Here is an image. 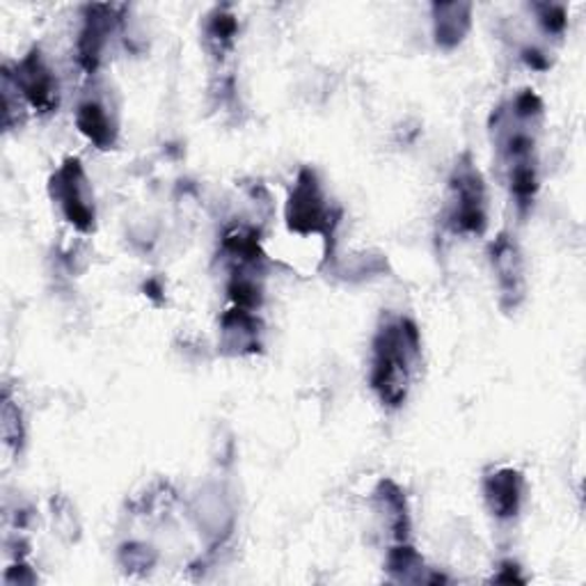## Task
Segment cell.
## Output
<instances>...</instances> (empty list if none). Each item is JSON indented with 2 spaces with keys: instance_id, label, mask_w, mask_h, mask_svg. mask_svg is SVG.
Masks as SVG:
<instances>
[{
  "instance_id": "3957f363",
  "label": "cell",
  "mask_w": 586,
  "mask_h": 586,
  "mask_svg": "<svg viewBox=\"0 0 586 586\" xmlns=\"http://www.w3.org/2000/svg\"><path fill=\"white\" fill-rule=\"evenodd\" d=\"M339 212H335L315 169H300L287 202V225L296 234H326L330 236L337 227Z\"/></svg>"
},
{
  "instance_id": "9c48e42d",
  "label": "cell",
  "mask_w": 586,
  "mask_h": 586,
  "mask_svg": "<svg viewBox=\"0 0 586 586\" xmlns=\"http://www.w3.org/2000/svg\"><path fill=\"white\" fill-rule=\"evenodd\" d=\"M220 343L229 356H250L261 349L259 321L250 309L234 307L220 321Z\"/></svg>"
},
{
  "instance_id": "ac0fdd59",
  "label": "cell",
  "mask_w": 586,
  "mask_h": 586,
  "mask_svg": "<svg viewBox=\"0 0 586 586\" xmlns=\"http://www.w3.org/2000/svg\"><path fill=\"white\" fill-rule=\"evenodd\" d=\"M150 549V547H147ZM147 549L141 547L135 549V545H128L122 549V555L126 557V566L128 568H147L152 562H147Z\"/></svg>"
},
{
  "instance_id": "d6986e66",
  "label": "cell",
  "mask_w": 586,
  "mask_h": 586,
  "mask_svg": "<svg viewBox=\"0 0 586 586\" xmlns=\"http://www.w3.org/2000/svg\"><path fill=\"white\" fill-rule=\"evenodd\" d=\"M523 60H525L532 69H538V72H543V69L549 66L547 58H545L538 49H525V51H523Z\"/></svg>"
},
{
  "instance_id": "9a60e30c",
  "label": "cell",
  "mask_w": 586,
  "mask_h": 586,
  "mask_svg": "<svg viewBox=\"0 0 586 586\" xmlns=\"http://www.w3.org/2000/svg\"><path fill=\"white\" fill-rule=\"evenodd\" d=\"M388 570L392 573V577H397L401 582H420L422 573H424V562L415 553V549L403 543V545L390 549Z\"/></svg>"
},
{
  "instance_id": "7c38bea8",
  "label": "cell",
  "mask_w": 586,
  "mask_h": 586,
  "mask_svg": "<svg viewBox=\"0 0 586 586\" xmlns=\"http://www.w3.org/2000/svg\"><path fill=\"white\" fill-rule=\"evenodd\" d=\"M376 500L378 504H381L383 513L388 515V525L392 530V536L399 543H405L410 534V515H408V502H405L403 491L394 484V481L385 479L376 489Z\"/></svg>"
},
{
  "instance_id": "8992f818",
  "label": "cell",
  "mask_w": 586,
  "mask_h": 586,
  "mask_svg": "<svg viewBox=\"0 0 586 586\" xmlns=\"http://www.w3.org/2000/svg\"><path fill=\"white\" fill-rule=\"evenodd\" d=\"M124 6H88L83 28L79 34V62L88 74H94L101 64V53L109 38L124 19Z\"/></svg>"
},
{
  "instance_id": "30bf717a",
  "label": "cell",
  "mask_w": 586,
  "mask_h": 586,
  "mask_svg": "<svg viewBox=\"0 0 586 586\" xmlns=\"http://www.w3.org/2000/svg\"><path fill=\"white\" fill-rule=\"evenodd\" d=\"M472 25L470 3H435L433 6V34L442 49L459 47Z\"/></svg>"
},
{
  "instance_id": "e0dca14e",
  "label": "cell",
  "mask_w": 586,
  "mask_h": 586,
  "mask_svg": "<svg viewBox=\"0 0 586 586\" xmlns=\"http://www.w3.org/2000/svg\"><path fill=\"white\" fill-rule=\"evenodd\" d=\"M534 10L538 12V21L543 25L545 32L549 34H562L566 30V10L562 6H534Z\"/></svg>"
},
{
  "instance_id": "ba28073f",
  "label": "cell",
  "mask_w": 586,
  "mask_h": 586,
  "mask_svg": "<svg viewBox=\"0 0 586 586\" xmlns=\"http://www.w3.org/2000/svg\"><path fill=\"white\" fill-rule=\"evenodd\" d=\"M484 495L495 518L511 521L521 511L523 495H525V479L518 470L502 467L486 476Z\"/></svg>"
},
{
  "instance_id": "5bb4252c",
  "label": "cell",
  "mask_w": 586,
  "mask_h": 586,
  "mask_svg": "<svg viewBox=\"0 0 586 586\" xmlns=\"http://www.w3.org/2000/svg\"><path fill=\"white\" fill-rule=\"evenodd\" d=\"M257 273H240V270H234L232 273V280L227 285V294L232 298V302L240 309H253L261 305L264 296H261V285L257 282L255 278Z\"/></svg>"
},
{
  "instance_id": "5b68a950",
  "label": "cell",
  "mask_w": 586,
  "mask_h": 586,
  "mask_svg": "<svg viewBox=\"0 0 586 586\" xmlns=\"http://www.w3.org/2000/svg\"><path fill=\"white\" fill-rule=\"evenodd\" d=\"M6 72L30 109L42 115L58 111L60 85L38 47H34L23 60H19L14 69L6 66Z\"/></svg>"
},
{
  "instance_id": "2e32d148",
  "label": "cell",
  "mask_w": 586,
  "mask_h": 586,
  "mask_svg": "<svg viewBox=\"0 0 586 586\" xmlns=\"http://www.w3.org/2000/svg\"><path fill=\"white\" fill-rule=\"evenodd\" d=\"M3 440L8 446H12L14 452H19L23 446V422H21V412L10 399V392L6 390L3 397Z\"/></svg>"
},
{
  "instance_id": "6da1fadb",
  "label": "cell",
  "mask_w": 586,
  "mask_h": 586,
  "mask_svg": "<svg viewBox=\"0 0 586 586\" xmlns=\"http://www.w3.org/2000/svg\"><path fill=\"white\" fill-rule=\"evenodd\" d=\"M420 356L422 339L415 323L405 317H390L381 323L373 337L371 388L383 405H403Z\"/></svg>"
},
{
  "instance_id": "277c9868",
  "label": "cell",
  "mask_w": 586,
  "mask_h": 586,
  "mask_svg": "<svg viewBox=\"0 0 586 586\" xmlns=\"http://www.w3.org/2000/svg\"><path fill=\"white\" fill-rule=\"evenodd\" d=\"M51 195L60 204V209L69 225L79 232L94 229V202L92 188L85 177V169L79 158H66L51 177Z\"/></svg>"
},
{
  "instance_id": "7a4b0ae2",
  "label": "cell",
  "mask_w": 586,
  "mask_h": 586,
  "mask_svg": "<svg viewBox=\"0 0 586 586\" xmlns=\"http://www.w3.org/2000/svg\"><path fill=\"white\" fill-rule=\"evenodd\" d=\"M446 223L456 234L481 236L486 232V184L470 154L461 156L452 172Z\"/></svg>"
},
{
  "instance_id": "8fae6325",
  "label": "cell",
  "mask_w": 586,
  "mask_h": 586,
  "mask_svg": "<svg viewBox=\"0 0 586 586\" xmlns=\"http://www.w3.org/2000/svg\"><path fill=\"white\" fill-rule=\"evenodd\" d=\"M76 126L88 137V141L99 150H111L115 145L117 128L111 122L109 111L103 109V103L88 99L76 111Z\"/></svg>"
},
{
  "instance_id": "4fadbf2b",
  "label": "cell",
  "mask_w": 586,
  "mask_h": 586,
  "mask_svg": "<svg viewBox=\"0 0 586 586\" xmlns=\"http://www.w3.org/2000/svg\"><path fill=\"white\" fill-rule=\"evenodd\" d=\"M236 32H238L236 17L229 14L225 8H218L209 17V23H206V42H209V47H214L216 53L223 55L234 47Z\"/></svg>"
},
{
  "instance_id": "52a82bcc",
  "label": "cell",
  "mask_w": 586,
  "mask_h": 586,
  "mask_svg": "<svg viewBox=\"0 0 586 586\" xmlns=\"http://www.w3.org/2000/svg\"><path fill=\"white\" fill-rule=\"evenodd\" d=\"M491 261L497 275L500 296L504 309H515L525 300L527 280H525V261L518 244L513 236L500 234L491 244Z\"/></svg>"
}]
</instances>
